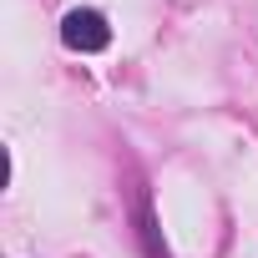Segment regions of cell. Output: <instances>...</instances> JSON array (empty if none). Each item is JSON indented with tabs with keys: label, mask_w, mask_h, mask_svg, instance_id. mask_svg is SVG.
Returning <instances> with one entry per match:
<instances>
[{
	"label": "cell",
	"mask_w": 258,
	"mask_h": 258,
	"mask_svg": "<svg viewBox=\"0 0 258 258\" xmlns=\"http://www.w3.org/2000/svg\"><path fill=\"white\" fill-rule=\"evenodd\" d=\"M61 41L71 46V51H106L111 46V26H106V16L101 11H66V21H61Z\"/></svg>",
	"instance_id": "6da1fadb"
}]
</instances>
